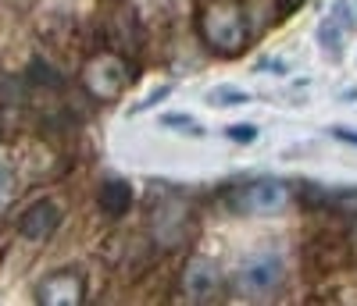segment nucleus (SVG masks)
<instances>
[{
	"mask_svg": "<svg viewBox=\"0 0 357 306\" xmlns=\"http://www.w3.org/2000/svg\"><path fill=\"white\" fill-rule=\"evenodd\" d=\"M197 33L218 57H240L247 50V11L240 0H204L197 11Z\"/></svg>",
	"mask_w": 357,
	"mask_h": 306,
	"instance_id": "obj_1",
	"label": "nucleus"
},
{
	"mask_svg": "<svg viewBox=\"0 0 357 306\" xmlns=\"http://www.w3.org/2000/svg\"><path fill=\"white\" fill-rule=\"evenodd\" d=\"M79 82H82V89H86L93 100L111 104V100H118V97H122L126 89L136 82V72L129 68V61H126L122 54L104 50V54H97V57L86 61Z\"/></svg>",
	"mask_w": 357,
	"mask_h": 306,
	"instance_id": "obj_2",
	"label": "nucleus"
},
{
	"mask_svg": "<svg viewBox=\"0 0 357 306\" xmlns=\"http://www.w3.org/2000/svg\"><path fill=\"white\" fill-rule=\"evenodd\" d=\"M286 282V267L279 257L272 253H261V257H250L240 271H236V278H232V292L247 299V303H264V299H272Z\"/></svg>",
	"mask_w": 357,
	"mask_h": 306,
	"instance_id": "obj_3",
	"label": "nucleus"
},
{
	"mask_svg": "<svg viewBox=\"0 0 357 306\" xmlns=\"http://www.w3.org/2000/svg\"><path fill=\"white\" fill-rule=\"evenodd\" d=\"M289 200H293V193L279 178L250 182V186H240V189H232L225 196L232 214H282L289 207Z\"/></svg>",
	"mask_w": 357,
	"mask_h": 306,
	"instance_id": "obj_4",
	"label": "nucleus"
},
{
	"mask_svg": "<svg viewBox=\"0 0 357 306\" xmlns=\"http://www.w3.org/2000/svg\"><path fill=\"white\" fill-rule=\"evenodd\" d=\"M222 271L215 260L207 257H193L186 267H183V278H178V292H183L186 303H197V306H207V303H218L222 299Z\"/></svg>",
	"mask_w": 357,
	"mask_h": 306,
	"instance_id": "obj_5",
	"label": "nucleus"
},
{
	"mask_svg": "<svg viewBox=\"0 0 357 306\" xmlns=\"http://www.w3.org/2000/svg\"><path fill=\"white\" fill-rule=\"evenodd\" d=\"M86 299V282L79 271H54L36 285V303L43 306H79Z\"/></svg>",
	"mask_w": 357,
	"mask_h": 306,
	"instance_id": "obj_6",
	"label": "nucleus"
},
{
	"mask_svg": "<svg viewBox=\"0 0 357 306\" xmlns=\"http://www.w3.org/2000/svg\"><path fill=\"white\" fill-rule=\"evenodd\" d=\"M57 228H61V207H57L54 200H40L33 203L22 218H18V232L22 239L29 242H47Z\"/></svg>",
	"mask_w": 357,
	"mask_h": 306,
	"instance_id": "obj_7",
	"label": "nucleus"
},
{
	"mask_svg": "<svg viewBox=\"0 0 357 306\" xmlns=\"http://www.w3.org/2000/svg\"><path fill=\"white\" fill-rule=\"evenodd\" d=\"M97 203H100V210L107 214V218H122V214H129V207H132V186L122 182V178H107L97 189Z\"/></svg>",
	"mask_w": 357,
	"mask_h": 306,
	"instance_id": "obj_8",
	"label": "nucleus"
},
{
	"mask_svg": "<svg viewBox=\"0 0 357 306\" xmlns=\"http://www.w3.org/2000/svg\"><path fill=\"white\" fill-rule=\"evenodd\" d=\"M318 43H321V50L329 54V57H340V54H343V22H340L336 15L321 18V25H318Z\"/></svg>",
	"mask_w": 357,
	"mask_h": 306,
	"instance_id": "obj_9",
	"label": "nucleus"
},
{
	"mask_svg": "<svg viewBox=\"0 0 357 306\" xmlns=\"http://www.w3.org/2000/svg\"><path fill=\"white\" fill-rule=\"evenodd\" d=\"M250 97L243 93V89H236V86H215L211 93H207V104L211 107H236V104H247Z\"/></svg>",
	"mask_w": 357,
	"mask_h": 306,
	"instance_id": "obj_10",
	"label": "nucleus"
},
{
	"mask_svg": "<svg viewBox=\"0 0 357 306\" xmlns=\"http://www.w3.org/2000/svg\"><path fill=\"white\" fill-rule=\"evenodd\" d=\"M15 196H18V178L8 161H0V210H8Z\"/></svg>",
	"mask_w": 357,
	"mask_h": 306,
	"instance_id": "obj_11",
	"label": "nucleus"
},
{
	"mask_svg": "<svg viewBox=\"0 0 357 306\" xmlns=\"http://www.w3.org/2000/svg\"><path fill=\"white\" fill-rule=\"evenodd\" d=\"M333 15L343 22V25H350V29H357V0H336V8H333Z\"/></svg>",
	"mask_w": 357,
	"mask_h": 306,
	"instance_id": "obj_12",
	"label": "nucleus"
},
{
	"mask_svg": "<svg viewBox=\"0 0 357 306\" xmlns=\"http://www.w3.org/2000/svg\"><path fill=\"white\" fill-rule=\"evenodd\" d=\"M329 200L336 203V210H343V214H357V189H347V193H329Z\"/></svg>",
	"mask_w": 357,
	"mask_h": 306,
	"instance_id": "obj_13",
	"label": "nucleus"
},
{
	"mask_svg": "<svg viewBox=\"0 0 357 306\" xmlns=\"http://www.w3.org/2000/svg\"><path fill=\"white\" fill-rule=\"evenodd\" d=\"M165 125H168V129H175V132H190V136H200L197 121H193V118H183V114H168V118H165Z\"/></svg>",
	"mask_w": 357,
	"mask_h": 306,
	"instance_id": "obj_14",
	"label": "nucleus"
},
{
	"mask_svg": "<svg viewBox=\"0 0 357 306\" xmlns=\"http://www.w3.org/2000/svg\"><path fill=\"white\" fill-rule=\"evenodd\" d=\"M254 136H257V129H254V125H243V129L236 125V129H229V139H236V143H250Z\"/></svg>",
	"mask_w": 357,
	"mask_h": 306,
	"instance_id": "obj_15",
	"label": "nucleus"
},
{
	"mask_svg": "<svg viewBox=\"0 0 357 306\" xmlns=\"http://www.w3.org/2000/svg\"><path fill=\"white\" fill-rule=\"evenodd\" d=\"M333 136L343 139V143H350V146H357V132H350V129H333Z\"/></svg>",
	"mask_w": 357,
	"mask_h": 306,
	"instance_id": "obj_16",
	"label": "nucleus"
},
{
	"mask_svg": "<svg viewBox=\"0 0 357 306\" xmlns=\"http://www.w3.org/2000/svg\"><path fill=\"white\" fill-rule=\"evenodd\" d=\"M301 4H304V0H279V11H282V15H293Z\"/></svg>",
	"mask_w": 357,
	"mask_h": 306,
	"instance_id": "obj_17",
	"label": "nucleus"
},
{
	"mask_svg": "<svg viewBox=\"0 0 357 306\" xmlns=\"http://www.w3.org/2000/svg\"><path fill=\"white\" fill-rule=\"evenodd\" d=\"M350 239H354V242H357V225H354V232H350Z\"/></svg>",
	"mask_w": 357,
	"mask_h": 306,
	"instance_id": "obj_18",
	"label": "nucleus"
},
{
	"mask_svg": "<svg viewBox=\"0 0 357 306\" xmlns=\"http://www.w3.org/2000/svg\"><path fill=\"white\" fill-rule=\"evenodd\" d=\"M104 4H122V0H104Z\"/></svg>",
	"mask_w": 357,
	"mask_h": 306,
	"instance_id": "obj_19",
	"label": "nucleus"
}]
</instances>
